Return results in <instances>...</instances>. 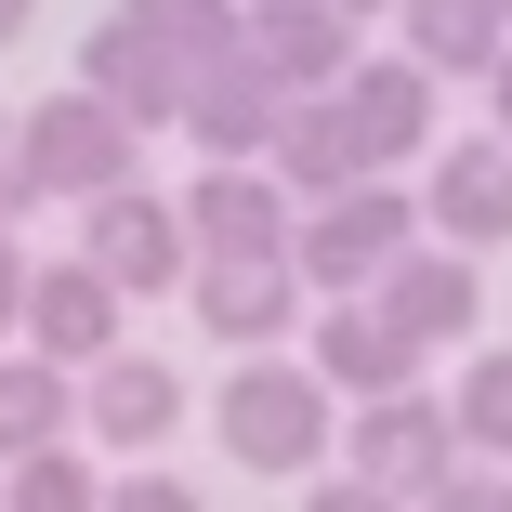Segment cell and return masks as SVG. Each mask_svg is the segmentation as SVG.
I'll return each instance as SVG.
<instances>
[{
    "label": "cell",
    "mask_w": 512,
    "mask_h": 512,
    "mask_svg": "<svg viewBox=\"0 0 512 512\" xmlns=\"http://www.w3.org/2000/svg\"><path fill=\"white\" fill-rule=\"evenodd\" d=\"M211 434H224V460H237V473L302 486L316 460H342V394L302 368V355H237V368H224V394H211Z\"/></svg>",
    "instance_id": "1"
},
{
    "label": "cell",
    "mask_w": 512,
    "mask_h": 512,
    "mask_svg": "<svg viewBox=\"0 0 512 512\" xmlns=\"http://www.w3.org/2000/svg\"><path fill=\"white\" fill-rule=\"evenodd\" d=\"M421 237H434V224L407 211V184H355V197H329V211L289 224V263H302V289H316V302H368Z\"/></svg>",
    "instance_id": "2"
},
{
    "label": "cell",
    "mask_w": 512,
    "mask_h": 512,
    "mask_svg": "<svg viewBox=\"0 0 512 512\" xmlns=\"http://www.w3.org/2000/svg\"><path fill=\"white\" fill-rule=\"evenodd\" d=\"M342 473L355 486H381V499H434L447 473H460V407L447 394H368V407H342Z\"/></svg>",
    "instance_id": "3"
},
{
    "label": "cell",
    "mask_w": 512,
    "mask_h": 512,
    "mask_svg": "<svg viewBox=\"0 0 512 512\" xmlns=\"http://www.w3.org/2000/svg\"><path fill=\"white\" fill-rule=\"evenodd\" d=\"M145 158V132L119 106H92V92L66 79L53 106H27V184H40V211H92V197H119Z\"/></svg>",
    "instance_id": "4"
},
{
    "label": "cell",
    "mask_w": 512,
    "mask_h": 512,
    "mask_svg": "<svg viewBox=\"0 0 512 512\" xmlns=\"http://www.w3.org/2000/svg\"><path fill=\"white\" fill-rule=\"evenodd\" d=\"M79 263L106 276L119 302H145V289H184V276H197V237H184L171 197L119 184V197H92V211H79Z\"/></svg>",
    "instance_id": "5"
},
{
    "label": "cell",
    "mask_w": 512,
    "mask_h": 512,
    "mask_svg": "<svg viewBox=\"0 0 512 512\" xmlns=\"http://www.w3.org/2000/svg\"><path fill=\"white\" fill-rule=\"evenodd\" d=\"M276 119H289V92L250 66V53H211L184 79V145H197V171H263L276 158Z\"/></svg>",
    "instance_id": "6"
},
{
    "label": "cell",
    "mask_w": 512,
    "mask_h": 512,
    "mask_svg": "<svg viewBox=\"0 0 512 512\" xmlns=\"http://www.w3.org/2000/svg\"><path fill=\"white\" fill-rule=\"evenodd\" d=\"M421 224H434V250H512V145L499 132H460V145H434V171H421Z\"/></svg>",
    "instance_id": "7"
},
{
    "label": "cell",
    "mask_w": 512,
    "mask_h": 512,
    "mask_svg": "<svg viewBox=\"0 0 512 512\" xmlns=\"http://www.w3.org/2000/svg\"><path fill=\"white\" fill-rule=\"evenodd\" d=\"M184 79H197V66H184L158 27H132V14H106V27L79 40V92L119 106L132 132H184Z\"/></svg>",
    "instance_id": "8"
},
{
    "label": "cell",
    "mask_w": 512,
    "mask_h": 512,
    "mask_svg": "<svg viewBox=\"0 0 512 512\" xmlns=\"http://www.w3.org/2000/svg\"><path fill=\"white\" fill-rule=\"evenodd\" d=\"M250 66H263L276 92H342V79L368 66V27L329 14V0H250Z\"/></svg>",
    "instance_id": "9"
},
{
    "label": "cell",
    "mask_w": 512,
    "mask_h": 512,
    "mask_svg": "<svg viewBox=\"0 0 512 512\" xmlns=\"http://www.w3.org/2000/svg\"><path fill=\"white\" fill-rule=\"evenodd\" d=\"M289 224H302V197H289L276 171H197V184H184L197 263H263V250H289Z\"/></svg>",
    "instance_id": "10"
},
{
    "label": "cell",
    "mask_w": 512,
    "mask_h": 512,
    "mask_svg": "<svg viewBox=\"0 0 512 512\" xmlns=\"http://www.w3.org/2000/svg\"><path fill=\"white\" fill-rule=\"evenodd\" d=\"M302 211H329V197H355V184H381L368 171V132H355V106L342 92H289V119H276V158H263Z\"/></svg>",
    "instance_id": "11"
},
{
    "label": "cell",
    "mask_w": 512,
    "mask_h": 512,
    "mask_svg": "<svg viewBox=\"0 0 512 512\" xmlns=\"http://www.w3.org/2000/svg\"><path fill=\"white\" fill-rule=\"evenodd\" d=\"M184 289H197V342L263 355V342L302 329V263H289V250H263V263H197Z\"/></svg>",
    "instance_id": "12"
},
{
    "label": "cell",
    "mask_w": 512,
    "mask_h": 512,
    "mask_svg": "<svg viewBox=\"0 0 512 512\" xmlns=\"http://www.w3.org/2000/svg\"><path fill=\"white\" fill-rule=\"evenodd\" d=\"M79 434H92V447H132V460H145V447H171V434H184V368L119 342L106 368L79 381Z\"/></svg>",
    "instance_id": "13"
},
{
    "label": "cell",
    "mask_w": 512,
    "mask_h": 512,
    "mask_svg": "<svg viewBox=\"0 0 512 512\" xmlns=\"http://www.w3.org/2000/svg\"><path fill=\"white\" fill-rule=\"evenodd\" d=\"M27 355H53L66 381H92V368L119 355V289L92 276L79 250H66V263H40V289H27Z\"/></svg>",
    "instance_id": "14"
},
{
    "label": "cell",
    "mask_w": 512,
    "mask_h": 512,
    "mask_svg": "<svg viewBox=\"0 0 512 512\" xmlns=\"http://www.w3.org/2000/svg\"><path fill=\"white\" fill-rule=\"evenodd\" d=\"M302 368H316L329 394H407L421 381V342H394L381 329V302H316V329H302Z\"/></svg>",
    "instance_id": "15"
},
{
    "label": "cell",
    "mask_w": 512,
    "mask_h": 512,
    "mask_svg": "<svg viewBox=\"0 0 512 512\" xmlns=\"http://www.w3.org/2000/svg\"><path fill=\"white\" fill-rule=\"evenodd\" d=\"M368 302H381V329H394V342H421V355H434V342H473V316H486L473 263H460V250H434V237L407 250V263H394Z\"/></svg>",
    "instance_id": "16"
},
{
    "label": "cell",
    "mask_w": 512,
    "mask_h": 512,
    "mask_svg": "<svg viewBox=\"0 0 512 512\" xmlns=\"http://www.w3.org/2000/svg\"><path fill=\"white\" fill-rule=\"evenodd\" d=\"M342 106H355V132H368V171L394 184L407 158L434 145V66H407V53H368V66L342 79Z\"/></svg>",
    "instance_id": "17"
},
{
    "label": "cell",
    "mask_w": 512,
    "mask_h": 512,
    "mask_svg": "<svg viewBox=\"0 0 512 512\" xmlns=\"http://www.w3.org/2000/svg\"><path fill=\"white\" fill-rule=\"evenodd\" d=\"M394 27H407V66H434V79H499L512 0H394Z\"/></svg>",
    "instance_id": "18"
},
{
    "label": "cell",
    "mask_w": 512,
    "mask_h": 512,
    "mask_svg": "<svg viewBox=\"0 0 512 512\" xmlns=\"http://www.w3.org/2000/svg\"><path fill=\"white\" fill-rule=\"evenodd\" d=\"M40 447H79V381L14 342V355H0V473L40 460Z\"/></svg>",
    "instance_id": "19"
},
{
    "label": "cell",
    "mask_w": 512,
    "mask_h": 512,
    "mask_svg": "<svg viewBox=\"0 0 512 512\" xmlns=\"http://www.w3.org/2000/svg\"><path fill=\"white\" fill-rule=\"evenodd\" d=\"M132 27H158L184 66H211V53H250V0H119Z\"/></svg>",
    "instance_id": "20"
},
{
    "label": "cell",
    "mask_w": 512,
    "mask_h": 512,
    "mask_svg": "<svg viewBox=\"0 0 512 512\" xmlns=\"http://www.w3.org/2000/svg\"><path fill=\"white\" fill-rule=\"evenodd\" d=\"M0 512H106V473H92V447H40L0 473Z\"/></svg>",
    "instance_id": "21"
},
{
    "label": "cell",
    "mask_w": 512,
    "mask_h": 512,
    "mask_svg": "<svg viewBox=\"0 0 512 512\" xmlns=\"http://www.w3.org/2000/svg\"><path fill=\"white\" fill-rule=\"evenodd\" d=\"M447 407H460V447L512 473V342H486V355L460 368V394H447Z\"/></svg>",
    "instance_id": "22"
},
{
    "label": "cell",
    "mask_w": 512,
    "mask_h": 512,
    "mask_svg": "<svg viewBox=\"0 0 512 512\" xmlns=\"http://www.w3.org/2000/svg\"><path fill=\"white\" fill-rule=\"evenodd\" d=\"M106 512H211L184 473H158V460H132V473H106Z\"/></svg>",
    "instance_id": "23"
},
{
    "label": "cell",
    "mask_w": 512,
    "mask_h": 512,
    "mask_svg": "<svg viewBox=\"0 0 512 512\" xmlns=\"http://www.w3.org/2000/svg\"><path fill=\"white\" fill-rule=\"evenodd\" d=\"M421 512H512V473H499V460H460V473H447Z\"/></svg>",
    "instance_id": "24"
},
{
    "label": "cell",
    "mask_w": 512,
    "mask_h": 512,
    "mask_svg": "<svg viewBox=\"0 0 512 512\" xmlns=\"http://www.w3.org/2000/svg\"><path fill=\"white\" fill-rule=\"evenodd\" d=\"M40 211V184H27V119L0 106V224H27Z\"/></svg>",
    "instance_id": "25"
},
{
    "label": "cell",
    "mask_w": 512,
    "mask_h": 512,
    "mask_svg": "<svg viewBox=\"0 0 512 512\" xmlns=\"http://www.w3.org/2000/svg\"><path fill=\"white\" fill-rule=\"evenodd\" d=\"M27 289H40V263H27L14 224H0V342H27Z\"/></svg>",
    "instance_id": "26"
},
{
    "label": "cell",
    "mask_w": 512,
    "mask_h": 512,
    "mask_svg": "<svg viewBox=\"0 0 512 512\" xmlns=\"http://www.w3.org/2000/svg\"><path fill=\"white\" fill-rule=\"evenodd\" d=\"M302 512H407V499H381V486H355V473H329V486H302Z\"/></svg>",
    "instance_id": "27"
},
{
    "label": "cell",
    "mask_w": 512,
    "mask_h": 512,
    "mask_svg": "<svg viewBox=\"0 0 512 512\" xmlns=\"http://www.w3.org/2000/svg\"><path fill=\"white\" fill-rule=\"evenodd\" d=\"M486 106H499V145H512V53H499V79H486Z\"/></svg>",
    "instance_id": "28"
},
{
    "label": "cell",
    "mask_w": 512,
    "mask_h": 512,
    "mask_svg": "<svg viewBox=\"0 0 512 512\" xmlns=\"http://www.w3.org/2000/svg\"><path fill=\"white\" fill-rule=\"evenodd\" d=\"M27 27H40V0H0V40H27Z\"/></svg>",
    "instance_id": "29"
},
{
    "label": "cell",
    "mask_w": 512,
    "mask_h": 512,
    "mask_svg": "<svg viewBox=\"0 0 512 512\" xmlns=\"http://www.w3.org/2000/svg\"><path fill=\"white\" fill-rule=\"evenodd\" d=\"M329 14H355V27H381V14H394V0H329Z\"/></svg>",
    "instance_id": "30"
}]
</instances>
